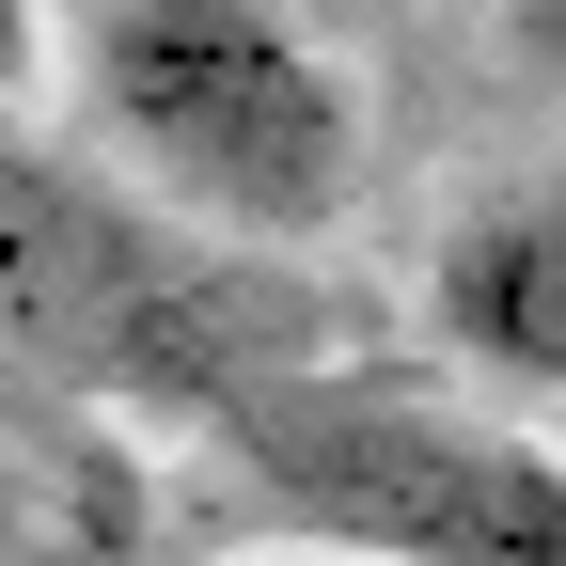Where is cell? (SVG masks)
Wrapping results in <instances>:
<instances>
[{
    "mask_svg": "<svg viewBox=\"0 0 566 566\" xmlns=\"http://www.w3.org/2000/svg\"><path fill=\"white\" fill-rule=\"evenodd\" d=\"M237 488L283 520V551H346V566H566V441L424 394L378 363H315L268 378L221 424Z\"/></svg>",
    "mask_w": 566,
    "mask_h": 566,
    "instance_id": "cell-3",
    "label": "cell"
},
{
    "mask_svg": "<svg viewBox=\"0 0 566 566\" xmlns=\"http://www.w3.org/2000/svg\"><path fill=\"white\" fill-rule=\"evenodd\" d=\"M0 346H17V394L221 441L268 378L346 363V315L283 252L126 189L63 111H17V142H0Z\"/></svg>",
    "mask_w": 566,
    "mask_h": 566,
    "instance_id": "cell-1",
    "label": "cell"
},
{
    "mask_svg": "<svg viewBox=\"0 0 566 566\" xmlns=\"http://www.w3.org/2000/svg\"><path fill=\"white\" fill-rule=\"evenodd\" d=\"M48 63L80 80V142L126 189L252 252H315L363 205V95L283 0H80Z\"/></svg>",
    "mask_w": 566,
    "mask_h": 566,
    "instance_id": "cell-2",
    "label": "cell"
},
{
    "mask_svg": "<svg viewBox=\"0 0 566 566\" xmlns=\"http://www.w3.org/2000/svg\"><path fill=\"white\" fill-rule=\"evenodd\" d=\"M0 566H174L158 472L111 409L0 394Z\"/></svg>",
    "mask_w": 566,
    "mask_h": 566,
    "instance_id": "cell-5",
    "label": "cell"
},
{
    "mask_svg": "<svg viewBox=\"0 0 566 566\" xmlns=\"http://www.w3.org/2000/svg\"><path fill=\"white\" fill-rule=\"evenodd\" d=\"M424 331L488 394H566V158L472 189L424 237Z\"/></svg>",
    "mask_w": 566,
    "mask_h": 566,
    "instance_id": "cell-4",
    "label": "cell"
},
{
    "mask_svg": "<svg viewBox=\"0 0 566 566\" xmlns=\"http://www.w3.org/2000/svg\"><path fill=\"white\" fill-rule=\"evenodd\" d=\"M504 63L535 95H566V0H504Z\"/></svg>",
    "mask_w": 566,
    "mask_h": 566,
    "instance_id": "cell-6",
    "label": "cell"
},
{
    "mask_svg": "<svg viewBox=\"0 0 566 566\" xmlns=\"http://www.w3.org/2000/svg\"><path fill=\"white\" fill-rule=\"evenodd\" d=\"M237 566H346V551H283V535H268V551H237Z\"/></svg>",
    "mask_w": 566,
    "mask_h": 566,
    "instance_id": "cell-7",
    "label": "cell"
}]
</instances>
